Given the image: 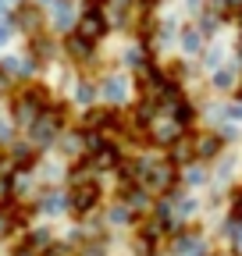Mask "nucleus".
<instances>
[{
	"label": "nucleus",
	"instance_id": "obj_5",
	"mask_svg": "<svg viewBox=\"0 0 242 256\" xmlns=\"http://www.w3.org/2000/svg\"><path fill=\"white\" fill-rule=\"evenodd\" d=\"M64 54H68L72 60H78V64H89V60H93V54H96V43L86 40V36H78V32H68Z\"/></svg>",
	"mask_w": 242,
	"mask_h": 256
},
{
	"label": "nucleus",
	"instance_id": "obj_3",
	"mask_svg": "<svg viewBox=\"0 0 242 256\" xmlns=\"http://www.w3.org/2000/svg\"><path fill=\"white\" fill-rule=\"evenodd\" d=\"M11 22H14L22 32H28V36L43 32V14H40V4H28V0H22V4H18V11L11 14Z\"/></svg>",
	"mask_w": 242,
	"mask_h": 256
},
{
	"label": "nucleus",
	"instance_id": "obj_21",
	"mask_svg": "<svg viewBox=\"0 0 242 256\" xmlns=\"http://www.w3.org/2000/svg\"><path fill=\"white\" fill-rule=\"evenodd\" d=\"M238 96H242V86H238Z\"/></svg>",
	"mask_w": 242,
	"mask_h": 256
},
{
	"label": "nucleus",
	"instance_id": "obj_10",
	"mask_svg": "<svg viewBox=\"0 0 242 256\" xmlns=\"http://www.w3.org/2000/svg\"><path fill=\"white\" fill-rule=\"evenodd\" d=\"M100 89H104V96H107V100H121V96H125V78H114V75H110V78H107Z\"/></svg>",
	"mask_w": 242,
	"mask_h": 256
},
{
	"label": "nucleus",
	"instance_id": "obj_18",
	"mask_svg": "<svg viewBox=\"0 0 242 256\" xmlns=\"http://www.w3.org/2000/svg\"><path fill=\"white\" fill-rule=\"evenodd\" d=\"M82 256H104V246H100V242H96V246H93V249H86V252H82Z\"/></svg>",
	"mask_w": 242,
	"mask_h": 256
},
{
	"label": "nucleus",
	"instance_id": "obj_15",
	"mask_svg": "<svg viewBox=\"0 0 242 256\" xmlns=\"http://www.w3.org/2000/svg\"><path fill=\"white\" fill-rule=\"evenodd\" d=\"M232 220H242V188L235 192V200H232Z\"/></svg>",
	"mask_w": 242,
	"mask_h": 256
},
{
	"label": "nucleus",
	"instance_id": "obj_13",
	"mask_svg": "<svg viewBox=\"0 0 242 256\" xmlns=\"http://www.w3.org/2000/svg\"><path fill=\"white\" fill-rule=\"evenodd\" d=\"M232 86H235V72H232V68H221V72L214 75V89L224 92V89H232Z\"/></svg>",
	"mask_w": 242,
	"mask_h": 256
},
{
	"label": "nucleus",
	"instance_id": "obj_20",
	"mask_svg": "<svg viewBox=\"0 0 242 256\" xmlns=\"http://www.w3.org/2000/svg\"><path fill=\"white\" fill-rule=\"evenodd\" d=\"M0 11H4V0H0Z\"/></svg>",
	"mask_w": 242,
	"mask_h": 256
},
{
	"label": "nucleus",
	"instance_id": "obj_17",
	"mask_svg": "<svg viewBox=\"0 0 242 256\" xmlns=\"http://www.w3.org/2000/svg\"><path fill=\"white\" fill-rule=\"evenodd\" d=\"M11 28H14V22H8V25L0 22V43H8V40H11Z\"/></svg>",
	"mask_w": 242,
	"mask_h": 256
},
{
	"label": "nucleus",
	"instance_id": "obj_12",
	"mask_svg": "<svg viewBox=\"0 0 242 256\" xmlns=\"http://www.w3.org/2000/svg\"><path fill=\"white\" fill-rule=\"evenodd\" d=\"M96 92H100V86H93V82H78V89H75L78 104H93V100H96Z\"/></svg>",
	"mask_w": 242,
	"mask_h": 256
},
{
	"label": "nucleus",
	"instance_id": "obj_1",
	"mask_svg": "<svg viewBox=\"0 0 242 256\" xmlns=\"http://www.w3.org/2000/svg\"><path fill=\"white\" fill-rule=\"evenodd\" d=\"M75 32H78V36H86V40H93V43H100L107 32H110V25H107L104 11H100V0H89V4H86V11H82L78 22H75Z\"/></svg>",
	"mask_w": 242,
	"mask_h": 256
},
{
	"label": "nucleus",
	"instance_id": "obj_7",
	"mask_svg": "<svg viewBox=\"0 0 242 256\" xmlns=\"http://www.w3.org/2000/svg\"><path fill=\"white\" fill-rule=\"evenodd\" d=\"M224 139L218 132H206V136H192V150H196V160H214L221 153Z\"/></svg>",
	"mask_w": 242,
	"mask_h": 256
},
{
	"label": "nucleus",
	"instance_id": "obj_4",
	"mask_svg": "<svg viewBox=\"0 0 242 256\" xmlns=\"http://www.w3.org/2000/svg\"><path fill=\"white\" fill-rule=\"evenodd\" d=\"M186 128H182L174 118H154L150 121V142H157V146H171Z\"/></svg>",
	"mask_w": 242,
	"mask_h": 256
},
{
	"label": "nucleus",
	"instance_id": "obj_16",
	"mask_svg": "<svg viewBox=\"0 0 242 256\" xmlns=\"http://www.w3.org/2000/svg\"><path fill=\"white\" fill-rule=\"evenodd\" d=\"M110 220H128V206H114L110 210Z\"/></svg>",
	"mask_w": 242,
	"mask_h": 256
},
{
	"label": "nucleus",
	"instance_id": "obj_11",
	"mask_svg": "<svg viewBox=\"0 0 242 256\" xmlns=\"http://www.w3.org/2000/svg\"><path fill=\"white\" fill-rule=\"evenodd\" d=\"M54 22H57V28H68V25H72V8H68V0H57Z\"/></svg>",
	"mask_w": 242,
	"mask_h": 256
},
{
	"label": "nucleus",
	"instance_id": "obj_9",
	"mask_svg": "<svg viewBox=\"0 0 242 256\" xmlns=\"http://www.w3.org/2000/svg\"><path fill=\"white\" fill-rule=\"evenodd\" d=\"M200 46H203V32H200L196 25L182 32V50H186V54H196Z\"/></svg>",
	"mask_w": 242,
	"mask_h": 256
},
{
	"label": "nucleus",
	"instance_id": "obj_19",
	"mask_svg": "<svg viewBox=\"0 0 242 256\" xmlns=\"http://www.w3.org/2000/svg\"><path fill=\"white\" fill-rule=\"evenodd\" d=\"M36 4H54V0H36Z\"/></svg>",
	"mask_w": 242,
	"mask_h": 256
},
{
	"label": "nucleus",
	"instance_id": "obj_2",
	"mask_svg": "<svg viewBox=\"0 0 242 256\" xmlns=\"http://www.w3.org/2000/svg\"><path fill=\"white\" fill-rule=\"evenodd\" d=\"M68 203H72V210H75L78 217H82V214H89V210H96V203H100V185H96L93 178L75 182V185H72Z\"/></svg>",
	"mask_w": 242,
	"mask_h": 256
},
{
	"label": "nucleus",
	"instance_id": "obj_6",
	"mask_svg": "<svg viewBox=\"0 0 242 256\" xmlns=\"http://www.w3.org/2000/svg\"><path fill=\"white\" fill-rule=\"evenodd\" d=\"M118 160H121V150L107 139L100 150L89 153V168H93V171H114V168H118Z\"/></svg>",
	"mask_w": 242,
	"mask_h": 256
},
{
	"label": "nucleus",
	"instance_id": "obj_14",
	"mask_svg": "<svg viewBox=\"0 0 242 256\" xmlns=\"http://www.w3.org/2000/svg\"><path fill=\"white\" fill-rule=\"evenodd\" d=\"M43 210H46V214H57V210H60V200H57V192H50V196L43 200Z\"/></svg>",
	"mask_w": 242,
	"mask_h": 256
},
{
	"label": "nucleus",
	"instance_id": "obj_8",
	"mask_svg": "<svg viewBox=\"0 0 242 256\" xmlns=\"http://www.w3.org/2000/svg\"><path fill=\"white\" fill-rule=\"evenodd\" d=\"M242 8V0H206V11L210 14H218V18H228L232 11Z\"/></svg>",
	"mask_w": 242,
	"mask_h": 256
}]
</instances>
